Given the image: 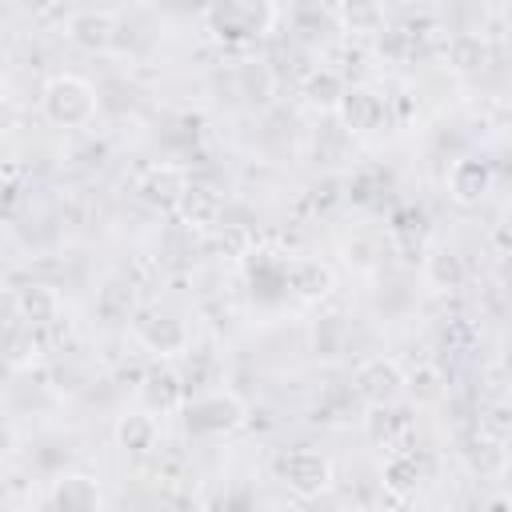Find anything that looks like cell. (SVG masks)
<instances>
[{
  "label": "cell",
  "instance_id": "cell-1",
  "mask_svg": "<svg viewBox=\"0 0 512 512\" xmlns=\"http://www.w3.org/2000/svg\"><path fill=\"white\" fill-rule=\"evenodd\" d=\"M204 24L216 44L224 48H248L264 40L276 24V4L272 0H208L204 4Z\"/></svg>",
  "mask_w": 512,
  "mask_h": 512
},
{
  "label": "cell",
  "instance_id": "cell-2",
  "mask_svg": "<svg viewBox=\"0 0 512 512\" xmlns=\"http://www.w3.org/2000/svg\"><path fill=\"white\" fill-rule=\"evenodd\" d=\"M96 108H100L96 88L76 72H56L40 88V112L56 128H84L96 120Z\"/></svg>",
  "mask_w": 512,
  "mask_h": 512
},
{
  "label": "cell",
  "instance_id": "cell-3",
  "mask_svg": "<svg viewBox=\"0 0 512 512\" xmlns=\"http://www.w3.org/2000/svg\"><path fill=\"white\" fill-rule=\"evenodd\" d=\"M184 412V428L188 436H208V440H220V436H232L244 428L248 420V408L236 392L228 388H212V392H200L192 400L180 404Z\"/></svg>",
  "mask_w": 512,
  "mask_h": 512
},
{
  "label": "cell",
  "instance_id": "cell-4",
  "mask_svg": "<svg viewBox=\"0 0 512 512\" xmlns=\"http://www.w3.org/2000/svg\"><path fill=\"white\" fill-rule=\"evenodd\" d=\"M272 472H276V480H280L292 496H300V500H316V496H324V492L332 488V480H336L332 460H328L324 452H316V448H292V452H280L276 464H272Z\"/></svg>",
  "mask_w": 512,
  "mask_h": 512
},
{
  "label": "cell",
  "instance_id": "cell-5",
  "mask_svg": "<svg viewBox=\"0 0 512 512\" xmlns=\"http://www.w3.org/2000/svg\"><path fill=\"white\" fill-rule=\"evenodd\" d=\"M132 336L144 352L160 356V360H172V356H184L188 344H192V332L188 324L176 316V312H164V308H144L132 316Z\"/></svg>",
  "mask_w": 512,
  "mask_h": 512
},
{
  "label": "cell",
  "instance_id": "cell-6",
  "mask_svg": "<svg viewBox=\"0 0 512 512\" xmlns=\"http://www.w3.org/2000/svg\"><path fill=\"white\" fill-rule=\"evenodd\" d=\"M352 392L368 404V408H392L404 396V368L396 356H364L352 368Z\"/></svg>",
  "mask_w": 512,
  "mask_h": 512
},
{
  "label": "cell",
  "instance_id": "cell-7",
  "mask_svg": "<svg viewBox=\"0 0 512 512\" xmlns=\"http://www.w3.org/2000/svg\"><path fill=\"white\" fill-rule=\"evenodd\" d=\"M336 116L352 136H372L388 120V100L368 84H352V88H344V96L336 104Z\"/></svg>",
  "mask_w": 512,
  "mask_h": 512
},
{
  "label": "cell",
  "instance_id": "cell-8",
  "mask_svg": "<svg viewBox=\"0 0 512 512\" xmlns=\"http://www.w3.org/2000/svg\"><path fill=\"white\" fill-rule=\"evenodd\" d=\"M64 32L80 52H112L120 40V20L108 8H80L68 16Z\"/></svg>",
  "mask_w": 512,
  "mask_h": 512
},
{
  "label": "cell",
  "instance_id": "cell-9",
  "mask_svg": "<svg viewBox=\"0 0 512 512\" xmlns=\"http://www.w3.org/2000/svg\"><path fill=\"white\" fill-rule=\"evenodd\" d=\"M44 508H56V512H96V508H104V488L88 472H64V476H56L48 484Z\"/></svg>",
  "mask_w": 512,
  "mask_h": 512
},
{
  "label": "cell",
  "instance_id": "cell-10",
  "mask_svg": "<svg viewBox=\"0 0 512 512\" xmlns=\"http://www.w3.org/2000/svg\"><path fill=\"white\" fill-rule=\"evenodd\" d=\"M492 192V164L484 156H460L448 168V200L460 208H480Z\"/></svg>",
  "mask_w": 512,
  "mask_h": 512
},
{
  "label": "cell",
  "instance_id": "cell-11",
  "mask_svg": "<svg viewBox=\"0 0 512 512\" xmlns=\"http://www.w3.org/2000/svg\"><path fill=\"white\" fill-rule=\"evenodd\" d=\"M284 284H288L304 304H320V300L332 296L336 272H332V264H324V260H316V256H296V260H288Z\"/></svg>",
  "mask_w": 512,
  "mask_h": 512
},
{
  "label": "cell",
  "instance_id": "cell-12",
  "mask_svg": "<svg viewBox=\"0 0 512 512\" xmlns=\"http://www.w3.org/2000/svg\"><path fill=\"white\" fill-rule=\"evenodd\" d=\"M140 404L156 416H168V412H180L184 404V380L172 364H152L140 380Z\"/></svg>",
  "mask_w": 512,
  "mask_h": 512
},
{
  "label": "cell",
  "instance_id": "cell-13",
  "mask_svg": "<svg viewBox=\"0 0 512 512\" xmlns=\"http://www.w3.org/2000/svg\"><path fill=\"white\" fill-rule=\"evenodd\" d=\"M112 436L128 456H152L156 444H160V416L148 412V408H132V412L116 416Z\"/></svg>",
  "mask_w": 512,
  "mask_h": 512
},
{
  "label": "cell",
  "instance_id": "cell-14",
  "mask_svg": "<svg viewBox=\"0 0 512 512\" xmlns=\"http://www.w3.org/2000/svg\"><path fill=\"white\" fill-rule=\"evenodd\" d=\"M184 184H188V172L180 164H152L136 180V192H140L144 204H152L160 212H172L176 200H180V192H184Z\"/></svg>",
  "mask_w": 512,
  "mask_h": 512
},
{
  "label": "cell",
  "instance_id": "cell-15",
  "mask_svg": "<svg viewBox=\"0 0 512 512\" xmlns=\"http://www.w3.org/2000/svg\"><path fill=\"white\" fill-rule=\"evenodd\" d=\"M172 212H176L180 224H188V228H216L220 216H224V196H220L212 184H196V180H188Z\"/></svg>",
  "mask_w": 512,
  "mask_h": 512
},
{
  "label": "cell",
  "instance_id": "cell-16",
  "mask_svg": "<svg viewBox=\"0 0 512 512\" xmlns=\"http://www.w3.org/2000/svg\"><path fill=\"white\" fill-rule=\"evenodd\" d=\"M420 276H424V284H428L432 292H456V288H464L468 268H464V256H460L456 248L432 244V248L424 252V260H420Z\"/></svg>",
  "mask_w": 512,
  "mask_h": 512
},
{
  "label": "cell",
  "instance_id": "cell-17",
  "mask_svg": "<svg viewBox=\"0 0 512 512\" xmlns=\"http://www.w3.org/2000/svg\"><path fill=\"white\" fill-rule=\"evenodd\" d=\"M444 64L452 72H460V76H476V72H484L492 64V48H488V40L480 32H456L444 44Z\"/></svg>",
  "mask_w": 512,
  "mask_h": 512
},
{
  "label": "cell",
  "instance_id": "cell-18",
  "mask_svg": "<svg viewBox=\"0 0 512 512\" xmlns=\"http://www.w3.org/2000/svg\"><path fill=\"white\" fill-rule=\"evenodd\" d=\"M16 292H20V320L28 328H44L64 316V296L52 284H24Z\"/></svg>",
  "mask_w": 512,
  "mask_h": 512
},
{
  "label": "cell",
  "instance_id": "cell-19",
  "mask_svg": "<svg viewBox=\"0 0 512 512\" xmlns=\"http://www.w3.org/2000/svg\"><path fill=\"white\" fill-rule=\"evenodd\" d=\"M380 480H384V488L392 492V496H412L416 488H420V480H424V468H420V460H416V452H408L404 444L400 448H388V456H384V464H380Z\"/></svg>",
  "mask_w": 512,
  "mask_h": 512
},
{
  "label": "cell",
  "instance_id": "cell-20",
  "mask_svg": "<svg viewBox=\"0 0 512 512\" xmlns=\"http://www.w3.org/2000/svg\"><path fill=\"white\" fill-rule=\"evenodd\" d=\"M344 88H348V84H344V76H340L336 68H312V72L304 76L300 96H304V104L316 108V112H336Z\"/></svg>",
  "mask_w": 512,
  "mask_h": 512
},
{
  "label": "cell",
  "instance_id": "cell-21",
  "mask_svg": "<svg viewBox=\"0 0 512 512\" xmlns=\"http://www.w3.org/2000/svg\"><path fill=\"white\" fill-rule=\"evenodd\" d=\"M340 24L352 36L384 32V4L380 0H340Z\"/></svg>",
  "mask_w": 512,
  "mask_h": 512
},
{
  "label": "cell",
  "instance_id": "cell-22",
  "mask_svg": "<svg viewBox=\"0 0 512 512\" xmlns=\"http://www.w3.org/2000/svg\"><path fill=\"white\" fill-rule=\"evenodd\" d=\"M408 432H412L408 416L388 412V404H384V408H372V416H368V436H372L376 444H384V448H400Z\"/></svg>",
  "mask_w": 512,
  "mask_h": 512
},
{
  "label": "cell",
  "instance_id": "cell-23",
  "mask_svg": "<svg viewBox=\"0 0 512 512\" xmlns=\"http://www.w3.org/2000/svg\"><path fill=\"white\" fill-rule=\"evenodd\" d=\"M404 388H412L416 404H432V400H440V396H444V376H440V368L420 364V368L404 372Z\"/></svg>",
  "mask_w": 512,
  "mask_h": 512
},
{
  "label": "cell",
  "instance_id": "cell-24",
  "mask_svg": "<svg viewBox=\"0 0 512 512\" xmlns=\"http://www.w3.org/2000/svg\"><path fill=\"white\" fill-rule=\"evenodd\" d=\"M216 248L224 260H244L252 256V232L244 224H216Z\"/></svg>",
  "mask_w": 512,
  "mask_h": 512
},
{
  "label": "cell",
  "instance_id": "cell-25",
  "mask_svg": "<svg viewBox=\"0 0 512 512\" xmlns=\"http://www.w3.org/2000/svg\"><path fill=\"white\" fill-rule=\"evenodd\" d=\"M20 324V292L16 288H0V328Z\"/></svg>",
  "mask_w": 512,
  "mask_h": 512
},
{
  "label": "cell",
  "instance_id": "cell-26",
  "mask_svg": "<svg viewBox=\"0 0 512 512\" xmlns=\"http://www.w3.org/2000/svg\"><path fill=\"white\" fill-rule=\"evenodd\" d=\"M52 4H56V0H16V8L28 12V16H44Z\"/></svg>",
  "mask_w": 512,
  "mask_h": 512
},
{
  "label": "cell",
  "instance_id": "cell-27",
  "mask_svg": "<svg viewBox=\"0 0 512 512\" xmlns=\"http://www.w3.org/2000/svg\"><path fill=\"white\" fill-rule=\"evenodd\" d=\"M8 440H12V432H8L4 424H0V452H4V444H8Z\"/></svg>",
  "mask_w": 512,
  "mask_h": 512
}]
</instances>
